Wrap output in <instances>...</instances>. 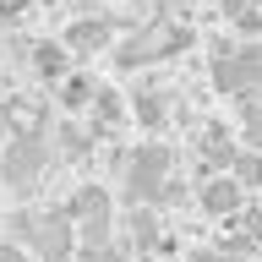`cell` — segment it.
I'll return each mask as SVG.
<instances>
[{
  "instance_id": "cell-6",
  "label": "cell",
  "mask_w": 262,
  "mask_h": 262,
  "mask_svg": "<svg viewBox=\"0 0 262 262\" xmlns=\"http://www.w3.org/2000/svg\"><path fill=\"white\" fill-rule=\"evenodd\" d=\"M33 246H38L49 262H60L66 251H71V229H66L60 213H49V219H38V224H33Z\"/></svg>"
},
{
  "instance_id": "cell-7",
  "label": "cell",
  "mask_w": 262,
  "mask_h": 262,
  "mask_svg": "<svg viewBox=\"0 0 262 262\" xmlns=\"http://www.w3.org/2000/svg\"><path fill=\"white\" fill-rule=\"evenodd\" d=\"M202 208L219 213V219H229V213L241 208V180L235 175H213L208 186H202Z\"/></svg>"
},
{
  "instance_id": "cell-13",
  "label": "cell",
  "mask_w": 262,
  "mask_h": 262,
  "mask_svg": "<svg viewBox=\"0 0 262 262\" xmlns=\"http://www.w3.org/2000/svg\"><path fill=\"white\" fill-rule=\"evenodd\" d=\"M0 262H28V251H22V246H11V241H6V246H0Z\"/></svg>"
},
{
  "instance_id": "cell-5",
  "label": "cell",
  "mask_w": 262,
  "mask_h": 262,
  "mask_svg": "<svg viewBox=\"0 0 262 262\" xmlns=\"http://www.w3.org/2000/svg\"><path fill=\"white\" fill-rule=\"evenodd\" d=\"M110 38H115V28L104 16H82V22L66 28V49H71V55H93V49H104Z\"/></svg>"
},
{
  "instance_id": "cell-2",
  "label": "cell",
  "mask_w": 262,
  "mask_h": 262,
  "mask_svg": "<svg viewBox=\"0 0 262 262\" xmlns=\"http://www.w3.org/2000/svg\"><path fill=\"white\" fill-rule=\"evenodd\" d=\"M169 175V147H131L126 153V196H159Z\"/></svg>"
},
{
  "instance_id": "cell-11",
  "label": "cell",
  "mask_w": 262,
  "mask_h": 262,
  "mask_svg": "<svg viewBox=\"0 0 262 262\" xmlns=\"http://www.w3.org/2000/svg\"><path fill=\"white\" fill-rule=\"evenodd\" d=\"M93 110H98V120H120V115H126V98L115 93V88H98V93H93Z\"/></svg>"
},
{
  "instance_id": "cell-3",
  "label": "cell",
  "mask_w": 262,
  "mask_h": 262,
  "mask_svg": "<svg viewBox=\"0 0 262 262\" xmlns=\"http://www.w3.org/2000/svg\"><path fill=\"white\" fill-rule=\"evenodd\" d=\"M213 82H219V93H246V88H257V49L241 44L235 55L219 49V60H213Z\"/></svg>"
},
{
  "instance_id": "cell-10",
  "label": "cell",
  "mask_w": 262,
  "mask_h": 262,
  "mask_svg": "<svg viewBox=\"0 0 262 262\" xmlns=\"http://www.w3.org/2000/svg\"><path fill=\"white\" fill-rule=\"evenodd\" d=\"M93 93H98L93 77H60V104H66V110H88Z\"/></svg>"
},
{
  "instance_id": "cell-9",
  "label": "cell",
  "mask_w": 262,
  "mask_h": 262,
  "mask_svg": "<svg viewBox=\"0 0 262 262\" xmlns=\"http://www.w3.org/2000/svg\"><path fill=\"white\" fill-rule=\"evenodd\" d=\"M33 71L49 77V82H60L66 77V44H38L33 49Z\"/></svg>"
},
{
  "instance_id": "cell-1",
  "label": "cell",
  "mask_w": 262,
  "mask_h": 262,
  "mask_svg": "<svg viewBox=\"0 0 262 262\" xmlns=\"http://www.w3.org/2000/svg\"><path fill=\"white\" fill-rule=\"evenodd\" d=\"M38 169H44V137L38 131H16L11 142L0 147V175L11 180L16 191H28L38 180Z\"/></svg>"
},
{
  "instance_id": "cell-12",
  "label": "cell",
  "mask_w": 262,
  "mask_h": 262,
  "mask_svg": "<svg viewBox=\"0 0 262 262\" xmlns=\"http://www.w3.org/2000/svg\"><path fill=\"white\" fill-rule=\"evenodd\" d=\"M137 115H142V126H159L164 120V98L153 88H137Z\"/></svg>"
},
{
  "instance_id": "cell-4",
  "label": "cell",
  "mask_w": 262,
  "mask_h": 262,
  "mask_svg": "<svg viewBox=\"0 0 262 262\" xmlns=\"http://www.w3.org/2000/svg\"><path fill=\"white\" fill-rule=\"evenodd\" d=\"M71 219L82 224V241H104L110 235V191L104 186H82L71 196Z\"/></svg>"
},
{
  "instance_id": "cell-8",
  "label": "cell",
  "mask_w": 262,
  "mask_h": 262,
  "mask_svg": "<svg viewBox=\"0 0 262 262\" xmlns=\"http://www.w3.org/2000/svg\"><path fill=\"white\" fill-rule=\"evenodd\" d=\"M202 159H208V164H229V159H235L229 126H219V120H213V126H202Z\"/></svg>"
}]
</instances>
